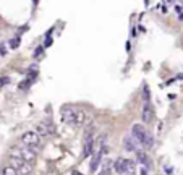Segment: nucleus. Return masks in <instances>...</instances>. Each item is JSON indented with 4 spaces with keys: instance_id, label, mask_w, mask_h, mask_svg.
I'll return each mask as SVG.
<instances>
[{
    "instance_id": "1",
    "label": "nucleus",
    "mask_w": 183,
    "mask_h": 175,
    "mask_svg": "<svg viewBox=\"0 0 183 175\" xmlns=\"http://www.w3.org/2000/svg\"><path fill=\"white\" fill-rule=\"evenodd\" d=\"M86 119V114H84L81 109H76L73 105H63L62 107V120L63 123H67L70 127H81Z\"/></svg>"
},
{
    "instance_id": "2",
    "label": "nucleus",
    "mask_w": 183,
    "mask_h": 175,
    "mask_svg": "<svg viewBox=\"0 0 183 175\" xmlns=\"http://www.w3.org/2000/svg\"><path fill=\"white\" fill-rule=\"evenodd\" d=\"M131 136L138 141V144L144 146L146 149L151 148V146L154 144V138L147 133V130L143 125H139V123H135V125L131 127Z\"/></svg>"
},
{
    "instance_id": "3",
    "label": "nucleus",
    "mask_w": 183,
    "mask_h": 175,
    "mask_svg": "<svg viewBox=\"0 0 183 175\" xmlns=\"http://www.w3.org/2000/svg\"><path fill=\"white\" fill-rule=\"evenodd\" d=\"M114 169H115L117 173H120V175H133L135 170H136V162L131 160V159L118 157L114 162Z\"/></svg>"
},
{
    "instance_id": "4",
    "label": "nucleus",
    "mask_w": 183,
    "mask_h": 175,
    "mask_svg": "<svg viewBox=\"0 0 183 175\" xmlns=\"http://www.w3.org/2000/svg\"><path fill=\"white\" fill-rule=\"evenodd\" d=\"M94 123H89V127L84 131V140H83V157H89L94 152Z\"/></svg>"
},
{
    "instance_id": "5",
    "label": "nucleus",
    "mask_w": 183,
    "mask_h": 175,
    "mask_svg": "<svg viewBox=\"0 0 183 175\" xmlns=\"http://www.w3.org/2000/svg\"><path fill=\"white\" fill-rule=\"evenodd\" d=\"M21 141H23V144L26 148H29L31 151L36 152L39 149V144H41V136L36 131H26V133H23V136H21Z\"/></svg>"
},
{
    "instance_id": "6",
    "label": "nucleus",
    "mask_w": 183,
    "mask_h": 175,
    "mask_svg": "<svg viewBox=\"0 0 183 175\" xmlns=\"http://www.w3.org/2000/svg\"><path fill=\"white\" fill-rule=\"evenodd\" d=\"M11 156H16V157H20V159H23L24 162H28V164H31V165H34L36 164V152L34 151H31L29 148H15L13 149V154Z\"/></svg>"
},
{
    "instance_id": "7",
    "label": "nucleus",
    "mask_w": 183,
    "mask_h": 175,
    "mask_svg": "<svg viewBox=\"0 0 183 175\" xmlns=\"http://www.w3.org/2000/svg\"><path fill=\"white\" fill-rule=\"evenodd\" d=\"M104 152H107V148H105V146H101V149L97 151V152H94L93 159H91V165H89V170H91V173H94L97 169H99V165H101V160H102V154H104Z\"/></svg>"
},
{
    "instance_id": "8",
    "label": "nucleus",
    "mask_w": 183,
    "mask_h": 175,
    "mask_svg": "<svg viewBox=\"0 0 183 175\" xmlns=\"http://www.w3.org/2000/svg\"><path fill=\"white\" fill-rule=\"evenodd\" d=\"M54 131H55V125H52L50 122H39L36 125V133L39 136H49Z\"/></svg>"
},
{
    "instance_id": "9",
    "label": "nucleus",
    "mask_w": 183,
    "mask_h": 175,
    "mask_svg": "<svg viewBox=\"0 0 183 175\" xmlns=\"http://www.w3.org/2000/svg\"><path fill=\"white\" fill-rule=\"evenodd\" d=\"M141 119L144 123H151L154 120V107L149 102H143V112H141Z\"/></svg>"
},
{
    "instance_id": "10",
    "label": "nucleus",
    "mask_w": 183,
    "mask_h": 175,
    "mask_svg": "<svg viewBox=\"0 0 183 175\" xmlns=\"http://www.w3.org/2000/svg\"><path fill=\"white\" fill-rule=\"evenodd\" d=\"M123 148L128 152H136L138 151V141L131 135H128V136H125V140H123Z\"/></svg>"
},
{
    "instance_id": "11",
    "label": "nucleus",
    "mask_w": 183,
    "mask_h": 175,
    "mask_svg": "<svg viewBox=\"0 0 183 175\" xmlns=\"http://www.w3.org/2000/svg\"><path fill=\"white\" fill-rule=\"evenodd\" d=\"M136 159L139 160V164H143V165H144V169L151 167V159H149V156H147L144 151L138 149V151H136Z\"/></svg>"
},
{
    "instance_id": "12",
    "label": "nucleus",
    "mask_w": 183,
    "mask_h": 175,
    "mask_svg": "<svg viewBox=\"0 0 183 175\" xmlns=\"http://www.w3.org/2000/svg\"><path fill=\"white\" fill-rule=\"evenodd\" d=\"M16 172L21 173V175H31V172H33V165L28 164V162H23V164H21L18 169H16Z\"/></svg>"
},
{
    "instance_id": "13",
    "label": "nucleus",
    "mask_w": 183,
    "mask_h": 175,
    "mask_svg": "<svg viewBox=\"0 0 183 175\" xmlns=\"http://www.w3.org/2000/svg\"><path fill=\"white\" fill-rule=\"evenodd\" d=\"M2 175H18V172L13 165H5L2 170Z\"/></svg>"
},
{
    "instance_id": "14",
    "label": "nucleus",
    "mask_w": 183,
    "mask_h": 175,
    "mask_svg": "<svg viewBox=\"0 0 183 175\" xmlns=\"http://www.w3.org/2000/svg\"><path fill=\"white\" fill-rule=\"evenodd\" d=\"M151 101V91L146 84L143 86V102H149Z\"/></svg>"
},
{
    "instance_id": "15",
    "label": "nucleus",
    "mask_w": 183,
    "mask_h": 175,
    "mask_svg": "<svg viewBox=\"0 0 183 175\" xmlns=\"http://www.w3.org/2000/svg\"><path fill=\"white\" fill-rule=\"evenodd\" d=\"M20 42H21V36H15L11 41H10V49H18L20 47Z\"/></svg>"
},
{
    "instance_id": "16",
    "label": "nucleus",
    "mask_w": 183,
    "mask_h": 175,
    "mask_svg": "<svg viewBox=\"0 0 183 175\" xmlns=\"http://www.w3.org/2000/svg\"><path fill=\"white\" fill-rule=\"evenodd\" d=\"M42 52H44V46L36 47V50H34V58H37L39 55H42Z\"/></svg>"
},
{
    "instance_id": "17",
    "label": "nucleus",
    "mask_w": 183,
    "mask_h": 175,
    "mask_svg": "<svg viewBox=\"0 0 183 175\" xmlns=\"http://www.w3.org/2000/svg\"><path fill=\"white\" fill-rule=\"evenodd\" d=\"M50 44H52V38H50V36H47V39H46V44H44V47H49V46H50Z\"/></svg>"
},
{
    "instance_id": "18",
    "label": "nucleus",
    "mask_w": 183,
    "mask_h": 175,
    "mask_svg": "<svg viewBox=\"0 0 183 175\" xmlns=\"http://www.w3.org/2000/svg\"><path fill=\"white\" fill-rule=\"evenodd\" d=\"M139 175H147V170L144 169V167H143V169H141V172H139Z\"/></svg>"
},
{
    "instance_id": "19",
    "label": "nucleus",
    "mask_w": 183,
    "mask_h": 175,
    "mask_svg": "<svg viewBox=\"0 0 183 175\" xmlns=\"http://www.w3.org/2000/svg\"><path fill=\"white\" fill-rule=\"evenodd\" d=\"M165 3H175V0H165Z\"/></svg>"
},
{
    "instance_id": "20",
    "label": "nucleus",
    "mask_w": 183,
    "mask_h": 175,
    "mask_svg": "<svg viewBox=\"0 0 183 175\" xmlns=\"http://www.w3.org/2000/svg\"><path fill=\"white\" fill-rule=\"evenodd\" d=\"M101 175H109V172H107V170H104V172H102Z\"/></svg>"
}]
</instances>
